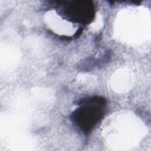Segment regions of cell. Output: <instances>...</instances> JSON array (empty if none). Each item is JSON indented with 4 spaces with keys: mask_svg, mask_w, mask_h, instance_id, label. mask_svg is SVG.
Here are the masks:
<instances>
[{
    "mask_svg": "<svg viewBox=\"0 0 151 151\" xmlns=\"http://www.w3.org/2000/svg\"><path fill=\"white\" fill-rule=\"evenodd\" d=\"M81 107L75 110L72 119L84 133L90 132L102 119L106 100L103 98L93 97L83 101Z\"/></svg>",
    "mask_w": 151,
    "mask_h": 151,
    "instance_id": "1",
    "label": "cell"
},
{
    "mask_svg": "<svg viewBox=\"0 0 151 151\" xmlns=\"http://www.w3.org/2000/svg\"><path fill=\"white\" fill-rule=\"evenodd\" d=\"M61 8V15L74 22L88 24L94 17V8L90 1H74L65 2Z\"/></svg>",
    "mask_w": 151,
    "mask_h": 151,
    "instance_id": "2",
    "label": "cell"
}]
</instances>
